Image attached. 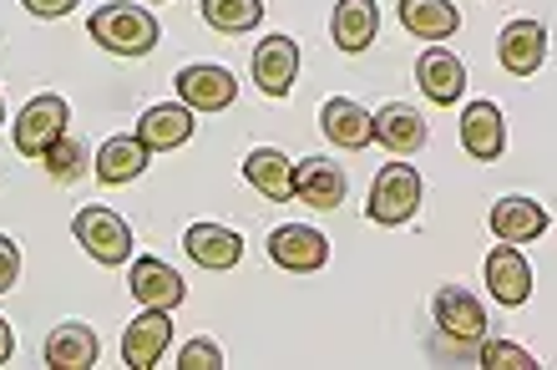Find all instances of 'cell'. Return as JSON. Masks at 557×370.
Segmentation results:
<instances>
[{
    "instance_id": "19",
    "label": "cell",
    "mask_w": 557,
    "mask_h": 370,
    "mask_svg": "<svg viewBox=\"0 0 557 370\" xmlns=\"http://www.w3.org/2000/svg\"><path fill=\"white\" fill-rule=\"evenodd\" d=\"M97 356H102V341L82 320H66V325H57L46 335V366L51 370H91Z\"/></svg>"
},
{
    "instance_id": "26",
    "label": "cell",
    "mask_w": 557,
    "mask_h": 370,
    "mask_svg": "<svg viewBox=\"0 0 557 370\" xmlns=\"http://www.w3.org/2000/svg\"><path fill=\"white\" fill-rule=\"evenodd\" d=\"M41 168L51 173V183H82L91 173V148L82 143V137L61 133L57 143L41 152Z\"/></svg>"
},
{
    "instance_id": "18",
    "label": "cell",
    "mask_w": 557,
    "mask_h": 370,
    "mask_svg": "<svg viewBox=\"0 0 557 370\" xmlns=\"http://www.w3.org/2000/svg\"><path fill=\"white\" fill-rule=\"evenodd\" d=\"M416 82H421V91L436 107H451V102H461V91H467V66H461V57H451L446 46H431V51L416 61Z\"/></svg>"
},
{
    "instance_id": "17",
    "label": "cell",
    "mask_w": 557,
    "mask_h": 370,
    "mask_svg": "<svg viewBox=\"0 0 557 370\" xmlns=\"http://www.w3.org/2000/svg\"><path fill=\"white\" fill-rule=\"evenodd\" d=\"M294 198L309 208H339L345 203V168L330 163V158H305L294 163Z\"/></svg>"
},
{
    "instance_id": "6",
    "label": "cell",
    "mask_w": 557,
    "mask_h": 370,
    "mask_svg": "<svg viewBox=\"0 0 557 370\" xmlns=\"http://www.w3.org/2000/svg\"><path fill=\"white\" fill-rule=\"evenodd\" d=\"M177 97H183L188 112H223V107H234L238 82L228 66L198 61V66H183V72H177Z\"/></svg>"
},
{
    "instance_id": "10",
    "label": "cell",
    "mask_w": 557,
    "mask_h": 370,
    "mask_svg": "<svg viewBox=\"0 0 557 370\" xmlns=\"http://www.w3.org/2000/svg\"><path fill=\"white\" fill-rule=\"evenodd\" d=\"M173 341V310H143L133 325L122 330V360L133 370H152Z\"/></svg>"
},
{
    "instance_id": "11",
    "label": "cell",
    "mask_w": 557,
    "mask_h": 370,
    "mask_svg": "<svg viewBox=\"0 0 557 370\" xmlns=\"http://www.w3.org/2000/svg\"><path fill=\"white\" fill-rule=\"evenodd\" d=\"M370 137H375L385 152H396V158H416V152L425 148V118L406 102H385L381 112L370 118Z\"/></svg>"
},
{
    "instance_id": "8",
    "label": "cell",
    "mask_w": 557,
    "mask_h": 370,
    "mask_svg": "<svg viewBox=\"0 0 557 370\" xmlns=\"http://www.w3.org/2000/svg\"><path fill=\"white\" fill-rule=\"evenodd\" d=\"M486 289H492V299L507 305V310H517V305L532 299V264L517 244H497V249L486 254Z\"/></svg>"
},
{
    "instance_id": "27",
    "label": "cell",
    "mask_w": 557,
    "mask_h": 370,
    "mask_svg": "<svg viewBox=\"0 0 557 370\" xmlns=\"http://www.w3.org/2000/svg\"><path fill=\"white\" fill-rule=\"evenodd\" d=\"M203 21L223 36H244L264 21V0H203Z\"/></svg>"
},
{
    "instance_id": "24",
    "label": "cell",
    "mask_w": 557,
    "mask_h": 370,
    "mask_svg": "<svg viewBox=\"0 0 557 370\" xmlns=\"http://www.w3.org/2000/svg\"><path fill=\"white\" fill-rule=\"evenodd\" d=\"M320 127L335 148H370L375 143L370 137V112L360 102H350V97H330L320 107Z\"/></svg>"
},
{
    "instance_id": "28",
    "label": "cell",
    "mask_w": 557,
    "mask_h": 370,
    "mask_svg": "<svg viewBox=\"0 0 557 370\" xmlns=\"http://www.w3.org/2000/svg\"><path fill=\"white\" fill-rule=\"evenodd\" d=\"M476 360H482L486 370H532L537 360L522 350V345H512V341H486L482 335V350H476Z\"/></svg>"
},
{
    "instance_id": "21",
    "label": "cell",
    "mask_w": 557,
    "mask_h": 370,
    "mask_svg": "<svg viewBox=\"0 0 557 370\" xmlns=\"http://www.w3.org/2000/svg\"><path fill=\"white\" fill-rule=\"evenodd\" d=\"M244 183L259 188L269 203H289L294 198V163L278 148H253L244 158Z\"/></svg>"
},
{
    "instance_id": "31",
    "label": "cell",
    "mask_w": 557,
    "mask_h": 370,
    "mask_svg": "<svg viewBox=\"0 0 557 370\" xmlns=\"http://www.w3.org/2000/svg\"><path fill=\"white\" fill-rule=\"evenodd\" d=\"M30 15H41V21H57V15H66V11H76L82 0H21Z\"/></svg>"
},
{
    "instance_id": "22",
    "label": "cell",
    "mask_w": 557,
    "mask_h": 370,
    "mask_svg": "<svg viewBox=\"0 0 557 370\" xmlns=\"http://www.w3.org/2000/svg\"><path fill=\"white\" fill-rule=\"evenodd\" d=\"M330 30H335V46H339V51L360 57V51L375 41V30H381V5H375V0H339Z\"/></svg>"
},
{
    "instance_id": "13",
    "label": "cell",
    "mask_w": 557,
    "mask_h": 370,
    "mask_svg": "<svg viewBox=\"0 0 557 370\" xmlns=\"http://www.w3.org/2000/svg\"><path fill=\"white\" fill-rule=\"evenodd\" d=\"M486 229L502 238V244H532V238L547 234V208L512 193V198H497L492 213H486Z\"/></svg>"
},
{
    "instance_id": "14",
    "label": "cell",
    "mask_w": 557,
    "mask_h": 370,
    "mask_svg": "<svg viewBox=\"0 0 557 370\" xmlns=\"http://www.w3.org/2000/svg\"><path fill=\"white\" fill-rule=\"evenodd\" d=\"M183 249L198 269L208 274H223V269H234L244 259V238L234 229H223V223H193L188 234H183Z\"/></svg>"
},
{
    "instance_id": "15",
    "label": "cell",
    "mask_w": 557,
    "mask_h": 370,
    "mask_svg": "<svg viewBox=\"0 0 557 370\" xmlns=\"http://www.w3.org/2000/svg\"><path fill=\"white\" fill-rule=\"evenodd\" d=\"M461 148L476 163H497L502 148H507V122H502L497 102H471L461 112Z\"/></svg>"
},
{
    "instance_id": "33",
    "label": "cell",
    "mask_w": 557,
    "mask_h": 370,
    "mask_svg": "<svg viewBox=\"0 0 557 370\" xmlns=\"http://www.w3.org/2000/svg\"><path fill=\"white\" fill-rule=\"evenodd\" d=\"M0 122H5V97H0Z\"/></svg>"
},
{
    "instance_id": "2",
    "label": "cell",
    "mask_w": 557,
    "mask_h": 370,
    "mask_svg": "<svg viewBox=\"0 0 557 370\" xmlns=\"http://www.w3.org/2000/svg\"><path fill=\"white\" fill-rule=\"evenodd\" d=\"M72 234L97 264H127V259H133V223L122 219L117 208L87 203L72 219Z\"/></svg>"
},
{
    "instance_id": "4",
    "label": "cell",
    "mask_w": 557,
    "mask_h": 370,
    "mask_svg": "<svg viewBox=\"0 0 557 370\" xmlns=\"http://www.w3.org/2000/svg\"><path fill=\"white\" fill-rule=\"evenodd\" d=\"M66 122H72V112H66V102H61L57 91L30 97L26 112L15 118V152H21V158H41V152L66 133Z\"/></svg>"
},
{
    "instance_id": "23",
    "label": "cell",
    "mask_w": 557,
    "mask_h": 370,
    "mask_svg": "<svg viewBox=\"0 0 557 370\" xmlns=\"http://www.w3.org/2000/svg\"><path fill=\"white\" fill-rule=\"evenodd\" d=\"M147 143L143 137H112V143H102V152L91 158V173L107 183V188H122V183H133V178H143V168H147Z\"/></svg>"
},
{
    "instance_id": "25",
    "label": "cell",
    "mask_w": 557,
    "mask_h": 370,
    "mask_svg": "<svg viewBox=\"0 0 557 370\" xmlns=\"http://www.w3.org/2000/svg\"><path fill=\"white\" fill-rule=\"evenodd\" d=\"M400 26L421 41H446L461 26V11L451 0H400Z\"/></svg>"
},
{
    "instance_id": "5",
    "label": "cell",
    "mask_w": 557,
    "mask_h": 370,
    "mask_svg": "<svg viewBox=\"0 0 557 370\" xmlns=\"http://www.w3.org/2000/svg\"><path fill=\"white\" fill-rule=\"evenodd\" d=\"M269 259L289 274H314V269L330 264V238L309 223H284L269 234Z\"/></svg>"
},
{
    "instance_id": "32",
    "label": "cell",
    "mask_w": 557,
    "mask_h": 370,
    "mask_svg": "<svg viewBox=\"0 0 557 370\" xmlns=\"http://www.w3.org/2000/svg\"><path fill=\"white\" fill-rule=\"evenodd\" d=\"M11 350H15V335H11V325H5V320H0V366H5V360H11Z\"/></svg>"
},
{
    "instance_id": "20",
    "label": "cell",
    "mask_w": 557,
    "mask_h": 370,
    "mask_svg": "<svg viewBox=\"0 0 557 370\" xmlns=\"http://www.w3.org/2000/svg\"><path fill=\"white\" fill-rule=\"evenodd\" d=\"M193 112L183 102H162V107H147L143 112V122H137V137L147 143V152H173V148H183L193 137Z\"/></svg>"
},
{
    "instance_id": "30",
    "label": "cell",
    "mask_w": 557,
    "mask_h": 370,
    "mask_svg": "<svg viewBox=\"0 0 557 370\" xmlns=\"http://www.w3.org/2000/svg\"><path fill=\"white\" fill-rule=\"evenodd\" d=\"M21 280V249H15V238L0 234V295Z\"/></svg>"
},
{
    "instance_id": "29",
    "label": "cell",
    "mask_w": 557,
    "mask_h": 370,
    "mask_svg": "<svg viewBox=\"0 0 557 370\" xmlns=\"http://www.w3.org/2000/svg\"><path fill=\"white\" fill-rule=\"evenodd\" d=\"M219 366H223V350L213 341H203V335L188 341L183 345V356H177V370H219Z\"/></svg>"
},
{
    "instance_id": "16",
    "label": "cell",
    "mask_w": 557,
    "mask_h": 370,
    "mask_svg": "<svg viewBox=\"0 0 557 370\" xmlns=\"http://www.w3.org/2000/svg\"><path fill=\"white\" fill-rule=\"evenodd\" d=\"M543 57H547V26L543 21H512V26L502 30V41H497L502 72L532 76L537 66H543Z\"/></svg>"
},
{
    "instance_id": "12",
    "label": "cell",
    "mask_w": 557,
    "mask_h": 370,
    "mask_svg": "<svg viewBox=\"0 0 557 370\" xmlns=\"http://www.w3.org/2000/svg\"><path fill=\"white\" fill-rule=\"evenodd\" d=\"M431 314H436V325L451 335V341L471 345L486 335V310L482 299L467 295V289H456V284H446V289H436V299H431Z\"/></svg>"
},
{
    "instance_id": "7",
    "label": "cell",
    "mask_w": 557,
    "mask_h": 370,
    "mask_svg": "<svg viewBox=\"0 0 557 370\" xmlns=\"http://www.w3.org/2000/svg\"><path fill=\"white\" fill-rule=\"evenodd\" d=\"M127 289L143 310H177L183 299H188V284L177 274L173 264H162V259H133V274H127Z\"/></svg>"
},
{
    "instance_id": "9",
    "label": "cell",
    "mask_w": 557,
    "mask_h": 370,
    "mask_svg": "<svg viewBox=\"0 0 557 370\" xmlns=\"http://www.w3.org/2000/svg\"><path fill=\"white\" fill-rule=\"evenodd\" d=\"M294 76H299V41L294 36H264L253 46V82L264 97H289Z\"/></svg>"
},
{
    "instance_id": "1",
    "label": "cell",
    "mask_w": 557,
    "mask_h": 370,
    "mask_svg": "<svg viewBox=\"0 0 557 370\" xmlns=\"http://www.w3.org/2000/svg\"><path fill=\"white\" fill-rule=\"evenodd\" d=\"M87 36L112 57H147L158 46L162 26L158 15L147 5H133V0H112V5H97L87 15Z\"/></svg>"
},
{
    "instance_id": "3",
    "label": "cell",
    "mask_w": 557,
    "mask_h": 370,
    "mask_svg": "<svg viewBox=\"0 0 557 370\" xmlns=\"http://www.w3.org/2000/svg\"><path fill=\"white\" fill-rule=\"evenodd\" d=\"M416 208H421V173H416L411 163H385L381 173H375L366 213L381 223V229H400V223L416 219Z\"/></svg>"
}]
</instances>
